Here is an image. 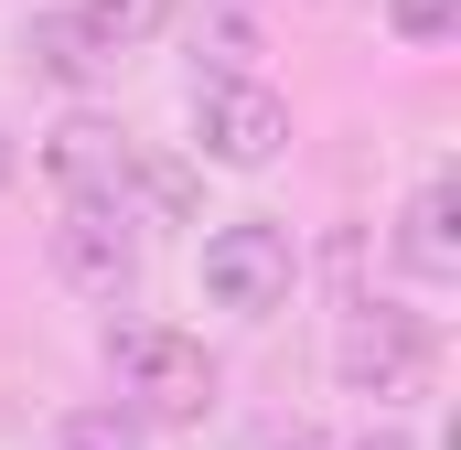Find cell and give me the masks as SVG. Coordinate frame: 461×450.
<instances>
[{
	"mask_svg": "<svg viewBox=\"0 0 461 450\" xmlns=\"http://www.w3.org/2000/svg\"><path fill=\"white\" fill-rule=\"evenodd\" d=\"M161 22H172V0H76V32H86L108 65L129 54V43H150Z\"/></svg>",
	"mask_w": 461,
	"mask_h": 450,
	"instance_id": "obj_8",
	"label": "cell"
},
{
	"mask_svg": "<svg viewBox=\"0 0 461 450\" xmlns=\"http://www.w3.org/2000/svg\"><path fill=\"white\" fill-rule=\"evenodd\" d=\"M194 140H204V161H226V172H258V161H279V140H290V108H279L258 76H194Z\"/></svg>",
	"mask_w": 461,
	"mask_h": 450,
	"instance_id": "obj_2",
	"label": "cell"
},
{
	"mask_svg": "<svg viewBox=\"0 0 461 450\" xmlns=\"http://www.w3.org/2000/svg\"><path fill=\"white\" fill-rule=\"evenodd\" d=\"M365 450H408V440H365Z\"/></svg>",
	"mask_w": 461,
	"mask_h": 450,
	"instance_id": "obj_14",
	"label": "cell"
},
{
	"mask_svg": "<svg viewBox=\"0 0 461 450\" xmlns=\"http://www.w3.org/2000/svg\"><path fill=\"white\" fill-rule=\"evenodd\" d=\"M65 450H140V418L129 408H76L65 418Z\"/></svg>",
	"mask_w": 461,
	"mask_h": 450,
	"instance_id": "obj_11",
	"label": "cell"
},
{
	"mask_svg": "<svg viewBox=\"0 0 461 450\" xmlns=\"http://www.w3.org/2000/svg\"><path fill=\"white\" fill-rule=\"evenodd\" d=\"M194 43H204V76H247V54H258V22H247L236 0H204V11H194Z\"/></svg>",
	"mask_w": 461,
	"mask_h": 450,
	"instance_id": "obj_10",
	"label": "cell"
},
{
	"mask_svg": "<svg viewBox=\"0 0 461 450\" xmlns=\"http://www.w3.org/2000/svg\"><path fill=\"white\" fill-rule=\"evenodd\" d=\"M43 172L65 183V204H118L129 215V183H140V150H129V129L97 108H76L54 140H43Z\"/></svg>",
	"mask_w": 461,
	"mask_h": 450,
	"instance_id": "obj_4",
	"label": "cell"
},
{
	"mask_svg": "<svg viewBox=\"0 0 461 450\" xmlns=\"http://www.w3.org/2000/svg\"><path fill=\"white\" fill-rule=\"evenodd\" d=\"M54 268H65V290H86V301H118L129 279H140V236L118 204H76V215L54 225Z\"/></svg>",
	"mask_w": 461,
	"mask_h": 450,
	"instance_id": "obj_6",
	"label": "cell"
},
{
	"mask_svg": "<svg viewBox=\"0 0 461 450\" xmlns=\"http://www.w3.org/2000/svg\"><path fill=\"white\" fill-rule=\"evenodd\" d=\"M397 257H408L419 279H451V268H461V247H451V194H440V183L408 204V225H397Z\"/></svg>",
	"mask_w": 461,
	"mask_h": 450,
	"instance_id": "obj_7",
	"label": "cell"
},
{
	"mask_svg": "<svg viewBox=\"0 0 461 450\" xmlns=\"http://www.w3.org/2000/svg\"><path fill=\"white\" fill-rule=\"evenodd\" d=\"M22 54H32V65H43V76H54V86H86V76H97V65H108V54H97V43H86V32H76V11H43V22H32V32H22Z\"/></svg>",
	"mask_w": 461,
	"mask_h": 450,
	"instance_id": "obj_9",
	"label": "cell"
},
{
	"mask_svg": "<svg viewBox=\"0 0 461 450\" xmlns=\"http://www.w3.org/2000/svg\"><path fill=\"white\" fill-rule=\"evenodd\" d=\"M108 364H118V386L140 397L129 418H204V408H215V364H204V343H194V333L118 322V333H108Z\"/></svg>",
	"mask_w": 461,
	"mask_h": 450,
	"instance_id": "obj_1",
	"label": "cell"
},
{
	"mask_svg": "<svg viewBox=\"0 0 461 450\" xmlns=\"http://www.w3.org/2000/svg\"><path fill=\"white\" fill-rule=\"evenodd\" d=\"M204 301L215 311H279L290 301V236L279 225H215L204 236Z\"/></svg>",
	"mask_w": 461,
	"mask_h": 450,
	"instance_id": "obj_5",
	"label": "cell"
},
{
	"mask_svg": "<svg viewBox=\"0 0 461 450\" xmlns=\"http://www.w3.org/2000/svg\"><path fill=\"white\" fill-rule=\"evenodd\" d=\"M0 183H11V140H0Z\"/></svg>",
	"mask_w": 461,
	"mask_h": 450,
	"instance_id": "obj_13",
	"label": "cell"
},
{
	"mask_svg": "<svg viewBox=\"0 0 461 450\" xmlns=\"http://www.w3.org/2000/svg\"><path fill=\"white\" fill-rule=\"evenodd\" d=\"M386 22H397L408 43H440V32L461 22V0H386Z\"/></svg>",
	"mask_w": 461,
	"mask_h": 450,
	"instance_id": "obj_12",
	"label": "cell"
},
{
	"mask_svg": "<svg viewBox=\"0 0 461 450\" xmlns=\"http://www.w3.org/2000/svg\"><path fill=\"white\" fill-rule=\"evenodd\" d=\"M344 386L354 397H419V386H429V333H419V311L354 301V322H344Z\"/></svg>",
	"mask_w": 461,
	"mask_h": 450,
	"instance_id": "obj_3",
	"label": "cell"
}]
</instances>
